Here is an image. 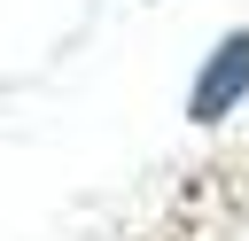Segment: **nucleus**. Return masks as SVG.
Segmentation results:
<instances>
[{"label":"nucleus","mask_w":249,"mask_h":241,"mask_svg":"<svg viewBox=\"0 0 249 241\" xmlns=\"http://www.w3.org/2000/svg\"><path fill=\"white\" fill-rule=\"evenodd\" d=\"M241 93H249V31H226V39L210 47V62H202L195 93H187V117H195V124H218Z\"/></svg>","instance_id":"obj_1"}]
</instances>
